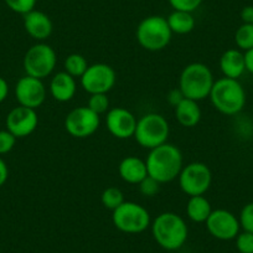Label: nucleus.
<instances>
[{"label":"nucleus","instance_id":"nucleus-34","mask_svg":"<svg viewBox=\"0 0 253 253\" xmlns=\"http://www.w3.org/2000/svg\"><path fill=\"white\" fill-rule=\"evenodd\" d=\"M241 19L243 24H253V6L248 5L241 10Z\"/></svg>","mask_w":253,"mask_h":253},{"label":"nucleus","instance_id":"nucleus-16","mask_svg":"<svg viewBox=\"0 0 253 253\" xmlns=\"http://www.w3.org/2000/svg\"><path fill=\"white\" fill-rule=\"evenodd\" d=\"M24 28L26 33L39 42L47 40L53 30L52 21L48 15L36 9L24 15Z\"/></svg>","mask_w":253,"mask_h":253},{"label":"nucleus","instance_id":"nucleus-14","mask_svg":"<svg viewBox=\"0 0 253 253\" xmlns=\"http://www.w3.org/2000/svg\"><path fill=\"white\" fill-rule=\"evenodd\" d=\"M15 98L19 106L38 109L46 99V87L42 80L25 75L15 84Z\"/></svg>","mask_w":253,"mask_h":253},{"label":"nucleus","instance_id":"nucleus-2","mask_svg":"<svg viewBox=\"0 0 253 253\" xmlns=\"http://www.w3.org/2000/svg\"><path fill=\"white\" fill-rule=\"evenodd\" d=\"M155 242L167 251H176L186 242L189 230L184 218L175 212H162L150 225Z\"/></svg>","mask_w":253,"mask_h":253},{"label":"nucleus","instance_id":"nucleus-28","mask_svg":"<svg viewBox=\"0 0 253 253\" xmlns=\"http://www.w3.org/2000/svg\"><path fill=\"white\" fill-rule=\"evenodd\" d=\"M240 226L243 231L253 233V203L246 204L238 216Z\"/></svg>","mask_w":253,"mask_h":253},{"label":"nucleus","instance_id":"nucleus-7","mask_svg":"<svg viewBox=\"0 0 253 253\" xmlns=\"http://www.w3.org/2000/svg\"><path fill=\"white\" fill-rule=\"evenodd\" d=\"M112 222L121 232L128 235L142 233L152 225L150 213L144 206L134 201H124L112 211Z\"/></svg>","mask_w":253,"mask_h":253},{"label":"nucleus","instance_id":"nucleus-23","mask_svg":"<svg viewBox=\"0 0 253 253\" xmlns=\"http://www.w3.org/2000/svg\"><path fill=\"white\" fill-rule=\"evenodd\" d=\"M89 63L87 62L86 57L81 53H71L65 58L63 62V71L71 75L75 79H81L86 70L88 69Z\"/></svg>","mask_w":253,"mask_h":253},{"label":"nucleus","instance_id":"nucleus-33","mask_svg":"<svg viewBox=\"0 0 253 253\" xmlns=\"http://www.w3.org/2000/svg\"><path fill=\"white\" fill-rule=\"evenodd\" d=\"M184 98V94H182V92L180 91L179 88L172 89V91H170L169 94H168V102H169L172 107H176Z\"/></svg>","mask_w":253,"mask_h":253},{"label":"nucleus","instance_id":"nucleus-6","mask_svg":"<svg viewBox=\"0 0 253 253\" xmlns=\"http://www.w3.org/2000/svg\"><path fill=\"white\" fill-rule=\"evenodd\" d=\"M170 134L169 122L159 113H147L137 122L133 138L145 149H154L168 142Z\"/></svg>","mask_w":253,"mask_h":253},{"label":"nucleus","instance_id":"nucleus-4","mask_svg":"<svg viewBox=\"0 0 253 253\" xmlns=\"http://www.w3.org/2000/svg\"><path fill=\"white\" fill-rule=\"evenodd\" d=\"M215 84L212 71L205 63L193 62L182 69L179 77V89L185 98L199 102L208 98Z\"/></svg>","mask_w":253,"mask_h":253},{"label":"nucleus","instance_id":"nucleus-27","mask_svg":"<svg viewBox=\"0 0 253 253\" xmlns=\"http://www.w3.org/2000/svg\"><path fill=\"white\" fill-rule=\"evenodd\" d=\"M4 1L11 11L25 15V14L30 13L35 9L38 0H4Z\"/></svg>","mask_w":253,"mask_h":253},{"label":"nucleus","instance_id":"nucleus-20","mask_svg":"<svg viewBox=\"0 0 253 253\" xmlns=\"http://www.w3.org/2000/svg\"><path fill=\"white\" fill-rule=\"evenodd\" d=\"M174 113L180 126L185 128L196 126L203 117L199 102L189 98H184L176 107H174Z\"/></svg>","mask_w":253,"mask_h":253},{"label":"nucleus","instance_id":"nucleus-17","mask_svg":"<svg viewBox=\"0 0 253 253\" xmlns=\"http://www.w3.org/2000/svg\"><path fill=\"white\" fill-rule=\"evenodd\" d=\"M48 91L55 101L61 103L71 101L77 91L76 79L65 71L57 72L51 79Z\"/></svg>","mask_w":253,"mask_h":253},{"label":"nucleus","instance_id":"nucleus-21","mask_svg":"<svg viewBox=\"0 0 253 253\" xmlns=\"http://www.w3.org/2000/svg\"><path fill=\"white\" fill-rule=\"evenodd\" d=\"M211 212H212L211 204L205 196H190L186 204V215L193 222L205 223Z\"/></svg>","mask_w":253,"mask_h":253},{"label":"nucleus","instance_id":"nucleus-5","mask_svg":"<svg viewBox=\"0 0 253 253\" xmlns=\"http://www.w3.org/2000/svg\"><path fill=\"white\" fill-rule=\"evenodd\" d=\"M172 33L167 18L152 15L143 19L135 31L138 43L147 51H162L171 41Z\"/></svg>","mask_w":253,"mask_h":253},{"label":"nucleus","instance_id":"nucleus-24","mask_svg":"<svg viewBox=\"0 0 253 253\" xmlns=\"http://www.w3.org/2000/svg\"><path fill=\"white\" fill-rule=\"evenodd\" d=\"M102 205L107 209V210L114 211L118 206H121L124 203V195L122 193V190L116 186H109L103 190V193L101 195Z\"/></svg>","mask_w":253,"mask_h":253},{"label":"nucleus","instance_id":"nucleus-1","mask_svg":"<svg viewBox=\"0 0 253 253\" xmlns=\"http://www.w3.org/2000/svg\"><path fill=\"white\" fill-rule=\"evenodd\" d=\"M145 164L148 175L160 184H165L177 179L184 167V159L181 150L176 145L167 142L149 150Z\"/></svg>","mask_w":253,"mask_h":253},{"label":"nucleus","instance_id":"nucleus-30","mask_svg":"<svg viewBox=\"0 0 253 253\" xmlns=\"http://www.w3.org/2000/svg\"><path fill=\"white\" fill-rule=\"evenodd\" d=\"M139 191L143 196H147V198H153V196L157 195L160 190V182L157 181L155 179H153L152 176L148 175L142 182H139Z\"/></svg>","mask_w":253,"mask_h":253},{"label":"nucleus","instance_id":"nucleus-19","mask_svg":"<svg viewBox=\"0 0 253 253\" xmlns=\"http://www.w3.org/2000/svg\"><path fill=\"white\" fill-rule=\"evenodd\" d=\"M220 70L223 77L238 80L246 71L245 56L238 48H228L220 57Z\"/></svg>","mask_w":253,"mask_h":253},{"label":"nucleus","instance_id":"nucleus-22","mask_svg":"<svg viewBox=\"0 0 253 253\" xmlns=\"http://www.w3.org/2000/svg\"><path fill=\"white\" fill-rule=\"evenodd\" d=\"M167 20L171 33L177 35H186L195 28V18L193 13H187V11L174 10L168 16Z\"/></svg>","mask_w":253,"mask_h":253},{"label":"nucleus","instance_id":"nucleus-12","mask_svg":"<svg viewBox=\"0 0 253 253\" xmlns=\"http://www.w3.org/2000/svg\"><path fill=\"white\" fill-rule=\"evenodd\" d=\"M205 225L209 233L221 241L235 240L241 230L237 216L225 209L212 210Z\"/></svg>","mask_w":253,"mask_h":253},{"label":"nucleus","instance_id":"nucleus-9","mask_svg":"<svg viewBox=\"0 0 253 253\" xmlns=\"http://www.w3.org/2000/svg\"><path fill=\"white\" fill-rule=\"evenodd\" d=\"M177 180L181 191L187 196L205 195L212 182V172L205 163L193 162L182 167Z\"/></svg>","mask_w":253,"mask_h":253},{"label":"nucleus","instance_id":"nucleus-25","mask_svg":"<svg viewBox=\"0 0 253 253\" xmlns=\"http://www.w3.org/2000/svg\"><path fill=\"white\" fill-rule=\"evenodd\" d=\"M235 43L241 51L253 48V24H242L236 30Z\"/></svg>","mask_w":253,"mask_h":253},{"label":"nucleus","instance_id":"nucleus-13","mask_svg":"<svg viewBox=\"0 0 253 253\" xmlns=\"http://www.w3.org/2000/svg\"><path fill=\"white\" fill-rule=\"evenodd\" d=\"M39 124L36 109L18 106L11 109L5 119L6 129L16 138H26L33 134Z\"/></svg>","mask_w":253,"mask_h":253},{"label":"nucleus","instance_id":"nucleus-15","mask_svg":"<svg viewBox=\"0 0 253 253\" xmlns=\"http://www.w3.org/2000/svg\"><path fill=\"white\" fill-rule=\"evenodd\" d=\"M138 119L129 109L116 107L107 112L106 126L108 132L117 139H129L134 135Z\"/></svg>","mask_w":253,"mask_h":253},{"label":"nucleus","instance_id":"nucleus-36","mask_svg":"<svg viewBox=\"0 0 253 253\" xmlns=\"http://www.w3.org/2000/svg\"><path fill=\"white\" fill-rule=\"evenodd\" d=\"M243 56H245L246 71H248L250 74L253 75V48L245 51V52H243Z\"/></svg>","mask_w":253,"mask_h":253},{"label":"nucleus","instance_id":"nucleus-37","mask_svg":"<svg viewBox=\"0 0 253 253\" xmlns=\"http://www.w3.org/2000/svg\"><path fill=\"white\" fill-rule=\"evenodd\" d=\"M9 96V84L5 79L0 77V103H3Z\"/></svg>","mask_w":253,"mask_h":253},{"label":"nucleus","instance_id":"nucleus-18","mask_svg":"<svg viewBox=\"0 0 253 253\" xmlns=\"http://www.w3.org/2000/svg\"><path fill=\"white\" fill-rule=\"evenodd\" d=\"M119 176L123 181L132 185H138L148 176V170L145 160L129 155L122 159L118 167Z\"/></svg>","mask_w":253,"mask_h":253},{"label":"nucleus","instance_id":"nucleus-3","mask_svg":"<svg viewBox=\"0 0 253 253\" xmlns=\"http://www.w3.org/2000/svg\"><path fill=\"white\" fill-rule=\"evenodd\" d=\"M211 104L225 116H236L246 106V91L238 80H216L209 94Z\"/></svg>","mask_w":253,"mask_h":253},{"label":"nucleus","instance_id":"nucleus-31","mask_svg":"<svg viewBox=\"0 0 253 253\" xmlns=\"http://www.w3.org/2000/svg\"><path fill=\"white\" fill-rule=\"evenodd\" d=\"M174 10L193 13L201 5L204 0H168Z\"/></svg>","mask_w":253,"mask_h":253},{"label":"nucleus","instance_id":"nucleus-32","mask_svg":"<svg viewBox=\"0 0 253 253\" xmlns=\"http://www.w3.org/2000/svg\"><path fill=\"white\" fill-rule=\"evenodd\" d=\"M16 138L8 129L0 130V155L8 154L14 149Z\"/></svg>","mask_w":253,"mask_h":253},{"label":"nucleus","instance_id":"nucleus-29","mask_svg":"<svg viewBox=\"0 0 253 253\" xmlns=\"http://www.w3.org/2000/svg\"><path fill=\"white\" fill-rule=\"evenodd\" d=\"M236 248L240 253H253V233L242 231L237 235Z\"/></svg>","mask_w":253,"mask_h":253},{"label":"nucleus","instance_id":"nucleus-35","mask_svg":"<svg viewBox=\"0 0 253 253\" xmlns=\"http://www.w3.org/2000/svg\"><path fill=\"white\" fill-rule=\"evenodd\" d=\"M8 176H9L8 165H6V163L0 158V187L5 184L6 180H8Z\"/></svg>","mask_w":253,"mask_h":253},{"label":"nucleus","instance_id":"nucleus-11","mask_svg":"<svg viewBox=\"0 0 253 253\" xmlns=\"http://www.w3.org/2000/svg\"><path fill=\"white\" fill-rule=\"evenodd\" d=\"M81 86L87 93H106L112 91L117 82V74L114 69L107 63H93L81 77Z\"/></svg>","mask_w":253,"mask_h":253},{"label":"nucleus","instance_id":"nucleus-8","mask_svg":"<svg viewBox=\"0 0 253 253\" xmlns=\"http://www.w3.org/2000/svg\"><path fill=\"white\" fill-rule=\"evenodd\" d=\"M57 55L50 45L38 42L26 51L23 60L24 71L28 76L45 80L55 71Z\"/></svg>","mask_w":253,"mask_h":253},{"label":"nucleus","instance_id":"nucleus-10","mask_svg":"<svg viewBox=\"0 0 253 253\" xmlns=\"http://www.w3.org/2000/svg\"><path fill=\"white\" fill-rule=\"evenodd\" d=\"M101 118L87 106L72 109L65 118V129L71 137L84 139L98 130Z\"/></svg>","mask_w":253,"mask_h":253},{"label":"nucleus","instance_id":"nucleus-26","mask_svg":"<svg viewBox=\"0 0 253 253\" xmlns=\"http://www.w3.org/2000/svg\"><path fill=\"white\" fill-rule=\"evenodd\" d=\"M87 107L98 116L107 113L109 111V98L106 93H96L89 94Z\"/></svg>","mask_w":253,"mask_h":253}]
</instances>
